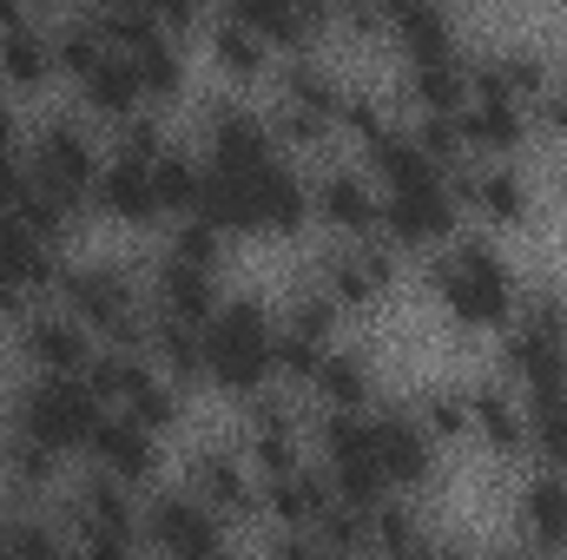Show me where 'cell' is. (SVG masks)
I'll return each mask as SVG.
<instances>
[{"instance_id": "cell-1", "label": "cell", "mask_w": 567, "mask_h": 560, "mask_svg": "<svg viewBox=\"0 0 567 560\" xmlns=\"http://www.w3.org/2000/svg\"><path fill=\"white\" fill-rule=\"evenodd\" d=\"M423 278L435 290V303L449 310V323L455 330H468V336H502L508 323H515V303H522V278H515V265H508V251L495 245V231H455L442 251H429L423 258Z\"/></svg>"}, {"instance_id": "cell-2", "label": "cell", "mask_w": 567, "mask_h": 560, "mask_svg": "<svg viewBox=\"0 0 567 560\" xmlns=\"http://www.w3.org/2000/svg\"><path fill=\"white\" fill-rule=\"evenodd\" d=\"M205 383L231 403L278 383V310L265 297L238 290L205 317Z\"/></svg>"}, {"instance_id": "cell-3", "label": "cell", "mask_w": 567, "mask_h": 560, "mask_svg": "<svg viewBox=\"0 0 567 560\" xmlns=\"http://www.w3.org/2000/svg\"><path fill=\"white\" fill-rule=\"evenodd\" d=\"M66 317H80L100 343H120V350H145V330H152V297L145 283H133L120 265H60V278L47 290Z\"/></svg>"}, {"instance_id": "cell-4", "label": "cell", "mask_w": 567, "mask_h": 560, "mask_svg": "<svg viewBox=\"0 0 567 560\" xmlns=\"http://www.w3.org/2000/svg\"><path fill=\"white\" fill-rule=\"evenodd\" d=\"M100 165H106V145L93 133V120L80 113H53V120H40L33 133H27V178L40 185V191H53L60 205H73V211H93V178H100Z\"/></svg>"}, {"instance_id": "cell-5", "label": "cell", "mask_w": 567, "mask_h": 560, "mask_svg": "<svg viewBox=\"0 0 567 560\" xmlns=\"http://www.w3.org/2000/svg\"><path fill=\"white\" fill-rule=\"evenodd\" d=\"M403 265H410V258H403L383 231H370V238H330V251L317 258L310 278L323 283L350 317H363V310H383V303L396 297Z\"/></svg>"}, {"instance_id": "cell-6", "label": "cell", "mask_w": 567, "mask_h": 560, "mask_svg": "<svg viewBox=\"0 0 567 560\" xmlns=\"http://www.w3.org/2000/svg\"><path fill=\"white\" fill-rule=\"evenodd\" d=\"M100 416H106V403L93 396L86 376H47V370H33V383L13 396V428L40 435L60 455H86V435H93Z\"/></svg>"}, {"instance_id": "cell-7", "label": "cell", "mask_w": 567, "mask_h": 560, "mask_svg": "<svg viewBox=\"0 0 567 560\" xmlns=\"http://www.w3.org/2000/svg\"><path fill=\"white\" fill-rule=\"evenodd\" d=\"M449 191L462 205V218H475L482 231H522L535 218V185L515 158H475L462 172H449Z\"/></svg>"}, {"instance_id": "cell-8", "label": "cell", "mask_w": 567, "mask_h": 560, "mask_svg": "<svg viewBox=\"0 0 567 560\" xmlns=\"http://www.w3.org/2000/svg\"><path fill=\"white\" fill-rule=\"evenodd\" d=\"M370 448H377V468L396 495H429L435 475H442V448L429 435L416 409H396V403H370Z\"/></svg>"}, {"instance_id": "cell-9", "label": "cell", "mask_w": 567, "mask_h": 560, "mask_svg": "<svg viewBox=\"0 0 567 560\" xmlns=\"http://www.w3.org/2000/svg\"><path fill=\"white\" fill-rule=\"evenodd\" d=\"M455 231H462V205H455L449 178H429V185H410V191H383V238L403 258L442 251Z\"/></svg>"}, {"instance_id": "cell-10", "label": "cell", "mask_w": 567, "mask_h": 560, "mask_svg": "<svg viewBox=\"0 0 567 560\" xmlns=\"http://www.w3.org/2000/svg\"><path fill=\"white\" fill-rule=\"evenodd\" d=\"M310 225L330 231V238H370L383 231V191L363 165H323L310 178Z\"/></svg>"}, {"instance_id": "cell-11", "label": "cell", "mask_w": 567, "mask_h": 560, "mask_svg": "<svg viewBox=\"0 0 567 560\" xmlns=\"http://www.w3.org/2000/svg\"><path fill=\"white\" fill-rule=\"evenodd\" d=\"M145 548L152 554H225L231 521L212 515L192 488H165V495L145 501Z\"/></svg>"}, {"instance_id": "cell-12", "label": "cell", "mask_w": 567, "mask_h": 560, "mask_svg": "<svg viewBox=\"0 0 567 560\" xmlns=\"http://www.w3.org/2000/svg\"><path fill=\"white\" fill-rule=\"evenodd\" d=\"M86 462L106 468V475H120L126 488L145 495V488L165 475V435H152V428L133 422L126 409H106V416L93 422V435H86Z\"/></svg>"}, {"instance_id": "cell-13", "label": "cell", "mask_w": 567, "mask_h": 560, "mask_svg": "<svg viewBox=\"0 0 567 560\" xmlns=\"http://www.w3.org/2000/svg\"><path fill=\"white\" fill-rule=\"evenodd\" d=\"M185 488H192L212 515H225L231 528H238V521H258V468L245 462V448H225V442L198 448V455L185 462Z\"/></svg>"}, {"instance_id": "cell-14", "label": "cell", "mask_w": 567, "mask_h": 560, "mask_svg": "<svg viewBox=\"0 0 567 560\" xmlns=\"http://www.w3.org/2000/svg\"><path fill=\"white\" fill-rule=\"evenodd\" d=\"M198 152L212 158V165H225V172H258V165H271L284 145L271 133V113H251V106H238V100H218L212 113H205V126H198Z\"/></svg>"}, {"instance_id": "cell-15", "label": "cell", "mask_w": 567, "mask_h": 560, "mask_svg": "<svg viewBox=\"0 0 567 560\" xmlns=\"http://www.w3.org/2000/svg\"><path fill=\"white\" fill-rule=\"evenodd\" d=\"M245 191H251V238H303L310 231V178L290 165V152L245 172Z\"/></svg>"}, {"instance_id": "cell-16", "label": "cell", "mask_w": 567, "mask_h": 560, "mask_svg": "<svg viewBox=\"0 0 567 560\" xmlns=\"http://www.w3.org/2000/svg\"><path fill=\"white\" fill-rule=\"evenodd\" d=\"M93 356H100V336H93L80 317H66L60 303H53V310H33V317L20 323V363H27V370H47V376H86Z\"/></svg>"}, {"instance_id": "cell-17", "label": "cell", "mask_w": 567, "mask_h": 560, "mask_svg": "<svg viewBox=\"0 0 567 560\" xmlns=\"http://www.w3.org/2000/svg\"><path fill=\"white\" fill-rule=\"evenodd\" d=\"M468 416H475V448H488L495 462H528V409L502 370L468 383Z\"/></svg>"}, {"instance_id": "cell-18", "label": "cell", "mask_w": 567, "mask_h": 560, "mask_svg": "<svg viewBox=\"0 0 567 560\" xmlns=\"http://www.w3.org/2000/svg\"><path fill=\"white\" fill-rule=\"evenodd\" d=\"M93 211H100L106 225H126V231L165 225L158 191H152V158H120V152H106V165H100V178H93Z\"/></svg>"}, {"instance_id": "cell-19", "label": "cell", "mask_w": 567, "mask_h": 560, "mask_svg": "<svg viewBox=\"0 0 567 560\" xmlns=\"http://www.w3.org/2000/svg\"><path fill=\"white\" fill-rule=\"evenodd\" d=\"M383 27H390V46L403 60H449V53H462L449 0H383Z\"/></svg>"}, {"instance_id": "cell-20", "label": "cell", "mask_w": 567, "mask_h": 560, "mask_svg": "<svg viewBox=\"0 0 567 560\" xmlns=\"http://www.w3.org/2000/svg\"><path fill=\"white\" fill-rule=\"evenodd\" d=\"M515 528L528 548L567 554V468H528L515 488Z\"/></svg>"}, {"instance_id": "cell-21", "label": "cell", "mask_w": 567, "mask_h": 560, "mask_svg": "<svg viewBox=\"0 0 567 560\" xmlns=\"http://www.w3.org/2000/svg\"><path fill=\"white\" fill-rule=\"evenodd\" d=\"M205 53H212V66H218L231 86H258V80L278 73V46H271L258 27H245L238 13L205 20Z\"/></svg>"}, {"instance_id": "cell-22", "label": "cell", "mask_w": 567, "mask_h": 560, "mask_svg": "<svg viewBox=\"0 0 567 560\" xmlns=\"http://www.w3.org/2000/svg\"><path fill=\"white\" fill-rule=\"evenodd\" d=\"M145 297H152V310H172L185 323H205L225 303V271H205V265H185V258L165 251L152 283H145Z\"/></svg>"}, {"instance_id": "cell-23", "label": "cell", "mask_w": 567, "mask_h": 560, "mask_svg": "<svg viewBox=\"0 0 567 560\" xmlns=\"http://www.w3.org/2000/svg\"><path fill=\"white\" fill-rule=\"evenodd\" d=\"M303 396L317 409H370V403H383L377 396V363L357 343H330L323 363H317V376L303 383Z\"/></svg>"}, {"instance_id": "cell-24", "label": "cell", "mask_w": 567, "mask_h": 560, "mask_svg": "<svg viewBox=\"0 0 567 560\" xmlns=\"http://www.w3.org/2000/svg\"><path fill=\"white\" fill-rule=\"evenodd\" d=\"M66 462H73V455L47 448V442L27 435V428H7V442H0V475H7V488H13V501H53L60 481H66Z\"/></svg>"}, {"instance_id": "cell-25", "label": "cell", "mask_w": 567, "mask_h": 560, "mask_svg": "<svg viewBox=\"0 0 567 560\" xmlns=\"http://www.w3.org/2000/svg\"><path fill=\"white\" fill-rule=\"evenodd\" d=\"M73 93H80V113H86L93 126H120V120H133L140 106H152L126 53H106V60H100V66H93Z\"/></svg>"}, {"instance_id": "cell-26", "label": "cell", "mask_w": 567, "mask_h": 560, "mask_svg": "<svg viewBox=\"0 0 567 560\" xmlns=\"http://www.w3.org/2000/svg\"><path fill=\"white\" fill-rule=\"evenodd\" d=\"M145 356L172 376V383H205V323H185L172 310H152V330H145Z\"/></svg>"}, {"instance_id": "cell-27", "label": "cell", "mask_w": 567, "mask_h": 560, "mask_svg": "<svg viewBox=\"0 0 567 560\" xmlns=\"http://www.w3.org/2000/svg\"><path fill=\"white\" fill-rule=\"evenodd\" d=\"M403 100H410V113H462L468 106V53L403 60Z\"/></svg>"}, {"instance_id": "cell-28", "label": "cell", "mask_w": 567, "mask_h": 560, "mask_svg": "<svg viewBox=\"0 0 567 560\" xmlns=\"http://www.w3.org/2000/svg\"><path fill=\"white\" fill-rule=\"evenodd\" d=\"M53 278H60V251L40 245V238L20 225V211H0V283H20V290L47 297Z\"/></svg>"}, {"instance_id": "cell-29", "label": "cell", "mask_w": 567, "mask_h": 560, "mask_svg": "<svg viewBox=\"0 0 567 560\" xmlns=\"http://www.w3.org/2000/svg\"><path fill=\"white\" fill-rule=\"evenodd\" d=\"M60 73H53V40H47V27H13V33H0V86L13 93V100H27V93H47Z\"/></svg>"}, {"instance_id": "cell-30", "label": "cell", "mask_w": 567, "mask_h": 560, "mask_svg": "<svg viewBox=\"0 0 567 560\" xmlns=\"http://www.w3.org/2000/svg\"><path fill=\"white\" fill-rule=\"evenodd\" d=\"M343 323H350V310H343L317 278H303V283L284 290V310H278L284 336H303V343H343Z\"/></svg>"}, {"instance_id": "cell-31", "label": "cell", "mask_w": 567, "mask_h": 560, "mask_svg": "<svg viewBox=\"0 0 567 560\" xmlns=\"http://www.w3.org/2000/svg\"><path fill=\"white\" fill-rule=\"evenodd\" d=\"M198 185H205V152H192V145L172 139L158 158H152V191H158L165 225H178V218L198 211Z\"/></svg>"}, {"instance_id": "cell-32", "label": "cell", "mask_w": 567, "mask_h": 560, "mask_svg": "<svg viewBox=\"0 0 567 560\" xmlns=\"http://www.w3.org/2000/svg\"><path fill=\"white\" fill-rule=\"evenodd\" d=\"M126 60H133L152 106H172L185 93V40L178 33H145L140 46H126Z\"/></svg>"}, {"instance_id": "cell-33", "label": "cell", "mask_w": 567, "mask_h": 560, "mask_svg": "<svg viewBox=\"0 0 567 560\" xmlns=\"http://www.w3.org/2000/svg\"><path fill=\"white\" fill-rule=\"evenodd\" d=\"M410 409L435 435V448H475V416H468V390L462 383H429V390H416Z\"/></svg>"}, {"instance_id": "cell-34", "label": "cell", "mask_w": 567, "mask_h": 560, "mask_svg": "<svg viewBox=\"0 0 567 560\" xmlns=\"http://www.w3.org/2000/svg\"><path fill=\"white\" fill-rule=\"evenodd\" d=\"M528 409V462L567 468V390H522Z\"/></svg>"}, {"instance_id": "cell-35", "label": "cell", "mask_w": 567, "mask_h": 560, "mask_svg": "<svg viewBox=\"0 0 567 560\" xmlns=\"http://www.w3.org/2000/svg\"><path fill=\"white\" fill-rule=\"evenodd\" d=\"M225 13H238L245 27H258L278 53H317V40H323L290 0H225Z\"/></svg>"}, {"instance_id": "cell-36", "label": "cell", "mask_w": 567, "mask_h": 560, "mask_svg": "<svg viewBox=\"0 0 567 560\" xmlns=\"http://www.w3.org/2000/svg\"><path fill=\"white\" fill-rule=\"evenodd\" d=\"M47 40H53V73H60L66 86H80V80H86V73H93V66L113 53L86 13H66V20H53V27H47Z\"/></svg>"}, {"instance_id": "cell-37", "label": "cell", "mask_w": 567, "mask_h": 560, "mask_svg": "<svg viewBox=\"0 0 567 560\" xmlns=\"http://www.w3.org/2000/svg\"><path fill=\"white\" fill-rule=\"evenodd\" d=\"M120 409H126L133 422H145L152 435H178V428H185V383H172V376L152 363V370L140 376V390H133Z\"/></svg>"}, {"instance_id": "cell-38", "label": "cell", "mask_w": 567, "mask_h": 560, "mask_svg": "<svg viewBox=\"0 0 567 560\" xmlns=\"http://www.w3.org/2000/svg\"><path fill=\"white\" fill-rule=\"evenodd\" d=\"M482 60H488V73H495L522 106H528L535 93H548V86H555V60H548L542 46H495V53H482Z\"/></svg>"}, {"instance_id": "cell-39", "label": "cell", "mask_w": 567, "mask_h": 560, "mask_svg": "<svg viewBox=\"0 0 567 560\" xmlns=\"http://www.w3.org/2000/svg\"><path fill=\"white\" fill-rule=\"evenodd\" d=\"M515 330H535V336H567V290H561V283H522Z\"/></svg>"}, {"instance_id": "cell-40", "label": "cell", "mask_w": 567, "mask_h": 560, "mask_svg": "<svg viewBox=\"0 0 567 560\" xmlns=\"http://www.w3.org/2000/svg\"><path fill=\"white\" fill-rule=\"evenodd\" d=\"M0 152H27V133H20V106H13V93L0 86Z\"/></svg>"}, {"instance_id": "cell-41", "label": "cell", "mask_w": 567, "mask_h": 560, "mask_svg": "<svg viewBox=\"0 0 567 560\" xmlns=\"http://www.w3.org/2000/svg\"><path fill=\"white\" fill-rule=\"evenodd\" d=\"M27 20H33V0H0V33H13Z\"/></svg>"}, {"instance_id": "cell-42", "label": "cell", "mask_w": 567, "mask_h": 560, "mask_svg": "<svg viewBox=\"0 0 567 560\" xmlns=\"http://www.w3.org/2000/svg\"><path fill=\"white\" fill-rule=\"evenodd\" d=\"M33 7H80V0H33Z\"/></svg>"}, {"instance_id": "cell-43", "label": "cell", "mask_w": 567, "mask_h": 560, "mask_svg": "<svg viewBox=\"0 0 567 560\" xmlns=\"http://www.w3.org/2000/svg\"><path fill=\"white\" fill-rule=\"evenodd\" d=\"M475 7H502V0H475Z\"/></svg>"}]
</instances>
